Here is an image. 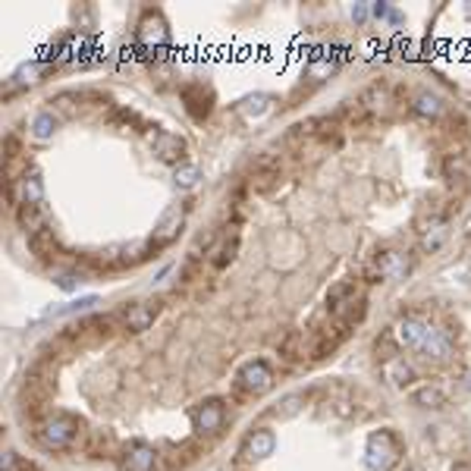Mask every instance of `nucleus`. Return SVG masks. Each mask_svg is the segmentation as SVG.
Returning a JSON list of instances; mask_svg holds the SVG:
<instances>
[{
  "label": "nucleus",
  "instance_id": "obj_1",
  "mask_svg": "<svg viewBox=\"0 0 471 471\" xmlns=\"http://www.w3.org/2000/svg\"><path fill=\"white\" fill-rule=\"evenodd\" d=\"M82 434V424H78L73 415H51V418H44L38 424V440L47 446V450H69V446L78 440Z\"/></svg>",
  "mask_w": 471,
  "mask_h": 471
},
{
  "label": "nucleus",
  "instance_id": "obj_2",
  "mask_svg": "<svg viewBox=\"0 0 471 471\" xmlns=\"http://www.w3.org/2000/svg\"><path fill=\"white\" fill-rule=\"evenodd\" d=\"M399 459H402V446L390 430H377V434L368 437L365 462L371 471H392L399 465Z\"/></svg>",
  "mask_w": 471,
  "mask_h": 471
},
{
  "label": "nucleus",
  "instance_id": "obj_3",
  "mask_svg": "<svg viewBox=\"0 0 471 471\" xmlns=\"http://www.w3.org/2000/svg\"><path fill=\"white\" fill-rule=\"evenodd\" d=\"M412 270V258L399 248H383L371 258V264L365 267L368 283H383V280H402Z\"/></svg>",
  "mask_w": 471,
  "mask_h": 471
},
{
  "label": "nucleus",
  "instance_id": "obj_4",
  "mask_svg": "<svg viewBox=\"0 0 471 471\" xmlns=\"http://www.w3.org/2000/svg\"><path fill=\"white\" fill-rule=\"evenodd\" d=\"M273 387V371L264 358H251L236 371V392L239 396H264Z\"/></svg>",
  "mask_w": 471,
  "mask_h": 471
},
{
  "label": "nucleus",
  "instance_id": "obj_5",
  "mask_svg": "<svg viewBox=\"0 0 471 471\" xmlns=\"http://www.w3.org/2000/svg\"><path fill=\"white\" fill-rule=\"evenodd\" d=\"M6 198L13 208H26V204H44V183L38 170H26L22 176L10 179L6 186Z\"/></svg>",
  "mask_w": 471,
  "mask_h": 471
},
{
  "label": "nucleus",
  "instance_id": "obj_6",
  "mask_svg": "<svg viewBox=\"0 0 471 471\" xmlns=\"http://www.w3.org/2000/svg\"><path fill=\"white\" fill-rule=\"evenodd\" d=\"M136 41H138V47H141L145 54H161V51H167V44H170L167 22H163L157 13H148L145 19L138 22Z\"/></svg>",
  "mask_w": 471,
  "mask_h": 471
},
{
  "label": "nucleus",
  "instance_id": "obj_7",
  "mask_svg": "<svg viewBox=\"0 0 471 471\" xmlns=\"http://www.w3.org/2000/svg\"><path fill=\"white\" fill-rule=\"evenodd\" d=\"M186 223V204H170L167 211H163L161 223L154 226V236H151V248H167L173 239L179 236V230H183Z\"/></svg>",
  "mask_w": 471,
  "mask_h": 471
},
{
  "label": "nucleus",
  "instance_id": "obj_8",
  "mask_svg": "<svg viewBox=\"0 0 471 471\" xmlns=\"http://www.w3.org/2000/svg\"><path fill=\"white\" fill-rule=\"evenodd\" d=\"M273 450H277V437H273V430L270 427H255L245 440H242L239 455L245 462H264V459H270L273 455Z\"/></svg>",
  "mask_w": 471,
  "mask_h": 471
},
{
  "label": "nucleus",
  "instance_id": "obj_9",
  "mask_svg": "<svg viewBox=\"0 0 471 471\" xmlns=\"http://www.w3.org/2000/svg\"><path fill=\"white\" fill-rule=\"evenodd\" d=\"M151 148H154V157L163 163H176V167H183L186 163V138L176 136V132H154L151 136Z\"/></svg>",
  "mask_w": 471,
  "mask_h": 471
},
{
  "label": "nucleus",
  "instance_id": "obj_10",
  "mask_svg": "<svg viewBox=\"0 0 471 471\" xmlns=\"http://www.w3.org/2000/svg\"><path fill=\"white\" fill-rule=\"evenodd\" d=\"M226 421V402L223 399H204L192 412V424L198 434H217Z\"/></svg>",
  "mask_w": 471,
  "mask_h": 471
},
{
  "label": "nucleus",
  "instance_id": "obj_11",
  "mask_svg": "<svg viewBox=\"0 0 471 471\" xmlns=\"http://www.w3.org/2000/svg\"><path fill=\"white\" fill-rule=\"evenodd\" d=\"M421 358H427V361H437V365H443V361H450V355H452V336L446 333V330H437L434 324H430V330H427V336L421 340V345L418 349Z\"/></svg>",
  "mask_w": 471,
  "mask_h": 471
},
{
  "label": "nucleus",
  "instance_id": "obj_12",
  "mask_svg": "<svg viewBox=\"0 0 471 471\" xmlns=\"http://www.w3.org/2000/svg\"><path fill=\"white\" fill-rule=\"evenodd\" d=\"M120 465H123V471H154V465H157L154 446L145 443V440H132V443H126Z\"/></svg>",
  "mask_w": 471,
  "mask_h": 471
},
{
  "label": "nucleus",
  "instance_id": "obj_13",
  "mask_svg": "<svg viewBox=\"0 0 471 471\" xmlns=\"http://www.w3.org/2000/svg\"><path fill=\"white\" fill-rule=\"evenodd\" d=\"M157 314H161V302H132L129 308H123V327L129 330V333H141V330H148L157 320Z\"/></svg>",
  "mask_w": 471,
  "mask_h": 471
},
{
  "label": "nucleus",
  "instance_id": "obj_14",
  "mask_svg": "<svg viewBox=\"0 0 471 471\" xmlns=\"http://www.w3.org/2000/svg\"><path fill=\"white\" fill-rule=\"evenodd\" d=\"M430 324L424 318H418V314H408V318H402L396 327H392V336H396V343L402 345V349H418L421 340L427 336Z\"/></svg>",
  "mask_w": 471,
  "mask_h": 471
},
{
  "label": "nucleus",
  "instance_id": "obj_15",
  "mask_svg": "<svg viewBox=\"0 0 471 471\" xmlns=\"http://www.w3.org/2000/svg\"><path fill=\"white\" fill-rule=\"evenodd\" d=\"M418 239H421L424 251H440V248H443V242L450 239V223H446V217L424 220L421 230H418Z\"/></svg>",
  "mask_w": 471,
  "mask_h": 471
},
{
  "label": "nucleus",
  "instance_id": "obj_16",
  "mask_svg": "<svg viewBox=\"0 0 471 471\" xmlns=\"http://www.w3.org/2000/svg\"><path fill=\"white\" fill-rule=\"evenodd\" d=\"M380 377L390 383V387H399V390H405V387H412V380H415V368L408 365L405 358H390V361H380Z\"/></svg>",
  "mask_w": 471,
  "mask_h": 471
},
{
  "label": "nucleus",
  "instance_id": "obj_17",
  "mask_svg": "<svg viewBox=\"0 0 471 471\" xmlns=\"http://www.w3.org/2000/svg\"><path fill=\"white\" fill-rule=\"evenodd\" d=\"M16 220L26 230V236H35L47 230V208L44 204H26V208H16Z\"/></svg>",
  "mask_w": 471,
  "mask_h": 471
},
{
  "label": "nucleus",
  "instance_id": "obj_18",
  "mask_svg": "<svg viewBox=\"0 0 471 471\" xmlns=\"http://www.w3.org/2000/svg\"><path fill=\"white\" fill-rule=\"evenodd\" d=\"M412 402L418 408H443L446 392L437 383H418V387H412Z\"/></svg>",
  "mask_w": 471,
  "mask_h": 471
},
{
  "label": "nucleus",
  "instance_id": "obj_19",
  "mask_svg": "<svg viewBox=\"0 0 471 471\" xmlns=\"http://www.w3.org/2000/svg\"><path fill=\"white\" fill-rule=\"evenodd\" d=\"M273 179H280V161L273 154H264L261 161L255 163V170H251V183L258 188H267Z\"/></svg>",
  "mask_w": 471,
  "mask_h": 471
},
{
  "label": "nucleus",
  "instance_id": "obj_20",
  "mask_svg": "<svg viewBox=\"0 0 471 471\" xmlns=\"http://www.w3.org/2000/svg\"><path fill=\"white\" fill-rule=\"evenodd\" d=\"M305 352H308V333H305V330H293V333H286V340L280 343V355L286 361L305 358Z\"/></svg>",
  "mask_w": 471,
  "mask_h": 471
},
{
  "label": "nucleus",
  "instance_id": "obj_21",
  "mask_svg": "<svg viewBox=\"0 0 471 471\" xmlns=\"http://www.w3.org/2000/svg\"><path fill=\"white\" fill-rule=\"evenodd\" d=\"M358 104H361L365 113H380V110H387V104H390V88L377 82V85H371V88L361 94Z\"/></svg>",
  "mask_w": 471,
  "mask_h": 471
},
{
  "label": "nucleus",
  "instance_id": "obj_22",
  "mask_svg": "<svg viewBox=\"0 0 471 471\" xmlns=\"http://www.w3.org/2000/svg\"><path fill=\"white\" fill-rule=\"evenodd\" d=\"M29 248L35 251L38 258H51L54 251H57V233H54V226H47V230L29 236Z\"/></svg>",
  "mask_w": 471,
  "mask_h": 471
},
{
  "label": "nucleus",
  "instance_id": "obj_23",
  "mask_svg": "<svg viewBox=\"0 0 471 471\" xmlns=\"http://www.w3.org/2000/svg\"><path fill=\"white\" fill-rule=\"evenodd\" d=\"M412 110H415V113H418V116H427V120H434V116L443 113V104H440V98H437V94L421 91V94H415Z\"/></svg>",
  "mask_w": 471,
  "mask_h": 471
},
{
  "label": "nucleus",
  "instance_id": "obj_24",
  "mask_svg": "<svg viewBox=\"0 0 471 471\" xmlns=\"http://www.w3.org/2000/svg\"><path fill=\"white\" fill-rule=\"evenodd\" d=\"M349 298H355V283H352V280L336 283V286L327 293V308H330V314H333L336 308H343Z\"/></svg>",
  "mask_w": 471,
  "mask_h": 471
},
{
  "label": "nucleus",
  "instance_id": "obj_25",
  "mask_svg": "<svg viewBox=\"0 0 471 471\" xmlns=\"http://www.w3.org/2000/svg\"><path fill=\"white\" fill-rule=\"evenodd\" d=\"M54 132H57V116H54L51 110H41V113H38L35 120H31V136L41 138V141H47V138L54 136Z\"/></svg>",
  "mask_w": 471,
  "mask_h": 471
},
{
  "label": "nucleus",
  "instance_id": "obj_26",
  "mask_svg": "<svg viewBox=\"0 0 471 471\" xmlns=\"http://www.w3.org/2000/svg\"><path fill=\"white\" fill-rule=\"evenodd\" d=\"M236 251H239V236H233V239H223V245L217 248V258H214V267H217V270H223V267L233 261Z\"/></svg>",
  "mask_w": 471,
  "mask_h": 471
},
{
  "label": "nucleus",
  "instance_id": "obj_27",
  "mask_svg": "<svg viewBox=\"0 0 471 471\" xmlns=\"http://www.w3.org/2000/svg\"><path fill=\"white\" fill-rule=\"evenodd\" d=\"M267 101H270V98H267V94H255V98H248V101H242V113H245V116H261L264 113V110H267Z\"/></svg>",
  "mask_w": 471,
  "mask_h": 471
},
{
  "label": "nucleus",
  "instance_id": "obj_28",
  "mask_svg": "<svg viewBox=\"0 0 471 471\" xmlns=\"http://www.w3.org/2000/svg\"><path fill=\"white\" fill-rule=\"evenodd\" d=\"M195 183H198V167H195V163H183V167H176V186L192 188Z\"/></svg>",
  "mask_w": 471,
  "mask_h": 471
},
{
  "label": "nucleus",
  "instance_id": "obj_29",
  "mask_svg": "<svg viewBox=\"0 0 471 471\" xmlns=\"http://www.w3.org/2000/svg\"><path fill=\"white\" fill-rule=\"evenodd\" d=\"M73 101H78V94H76V91H66V94H57L51 104L57 107V110H63L66 116H73V113H76V104H73Z\"/></svg>",
  "mask_w": 471,
  "mask_h": 471
},
{
  "label": "nucleus",
  "instance_id": "obj_30",
  "mask_svg": "<svg viewBox=\"0 0 471 471\" xmlns=\"http://www.w3.org/2000/svg\"><path fill=\"white\" fill-rule=\"evenodd\" d=\"M4 471H38L31 462H26V459H19L16 452H6L4 455Z\"/></svg>",
  "mask_w": 471,
  "mask_h": 471
},
{
  "label": "nucleus",
  "instance_id": "obj_31",
  "mask_svg": "<svg viewBox=\"0 0 471 471\" xmlns=\"http://www.w3.org/2000/svg\"><path fill=\"white\" fill-rule=\"evenodd\" d=\"M452 471H471V465H455Z\"/></svg>",
  "mask_w": 471,
  "mask_h": 471
},
{
  "label": "nucleus",
  "instance_id": "obj_32",
  "mask_svg": "<svg viewBox=\"0 0 471 471\" xmlns=\"http://www.w3.org/2000/svg\"><path fill=\"white\" fill-rule=\"evenodd\" d=\"M468 390H471V374H468Z\"/></svg>",
  "mask_w": 471,
  "mask_h": 471
}]
</instances>
